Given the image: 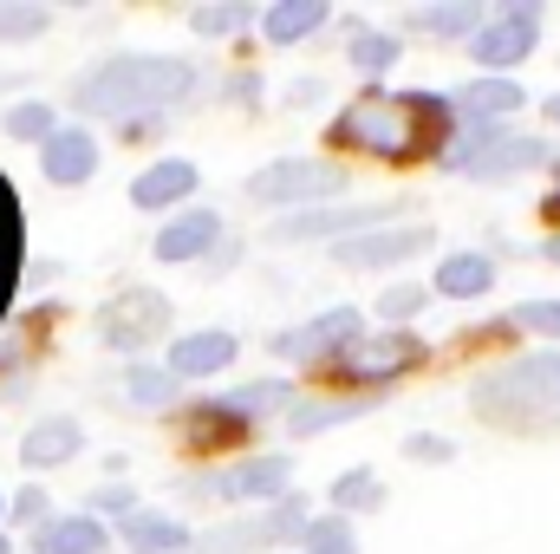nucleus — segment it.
<instances>
[{
	"label": "nucleus",
	"instance_id": "obj_29",
	"mask_svg": "<svg viewBox=\"0 0 560 554\" xmlns=\"http://www.w3.org/2000/svg\"><path fill=\"white\" fill-rule=\"evenodd\" d=\"M385 503H392V483H385V470H372V463H346V470L326 483V509L346 516V522H372Z\"/></svg>",
	"mask_w": 560,
	"mask_h": 554
},
{
	"label": "nucleus",
	"instance_id": "obj_24",
	"mask_svg": "<svg viewBox=\"0 0 560 554\" xmlns=\"http://www.w3.org/2000/svg\"><path fill=\"white\" fill-rule=\"evenodd\" d=\"M79 457H85V424L72 412H46L20 430V470H33V483H39V470H66Z\"/></svg>",
	"mask_w": 560,
	"mask_h": 554
},
{
	"label": "nucleus",
	"instance_id": "obj_39",
	"mask_svg": "<svg viewBox=\"0 0 560 554\" xmlns=\"http://www.w3.org/2000/svg\"><path fill=\"white\" fill-rule=\"evenodd\" d=\"M52 33V7L46 0H0V46H33Z\"/></svg>",
	"mask_w": 560,
	"mask_h": 554
},
{
	"label": "nucleus",
	"instance_id": "obj_17",
	"mask_svg": "<svg viewBox=\"0 0 560 554\" xmlns=\"http://www.w3.org/2000/svg\"><path fill=\"white\" fill-rule=\"evenodd\" d=\"M222 235H229V216L215 203H189V209H176L150 229V262L156 268H202Z\"/></svg>",
	"mask_w": 560,
	"mask_h": 554
},
{
	"label": "nucleus",
	"instance_id": "obj_46",
	"mask_svg": "<svg viewBox=\"0 0 560 554\" xmlns=\"http://www.w3.org/2000/svg\"><path fill=\"white\" fill-rule=\"evenodd\" d=\"M541 229H560V163L548 170V196H541Z\"/></svg>",
	"mask_w": 560,
	"mask_h": 554
},
{
	"label": "nucleus",
	"instance_id": "obj_11",
	"mask_svg": "<svg viewBox=\"0 0 560 554\" xmlns=\"http://www.w3.org/2000/svg\"><path fill=\"white\" fill-rule=\"evenodd\" d=\"M92 333L118 359H156V346H170V333H176V307L163 287H118L98 300Z\"/></svg>",
	"mask_w": 560,
	"mask_h": 554
},
{
	"label": "nucleus",
	"instance_id": "obj_15",
	"mask_svg": "<svg viewBox=\"0 0 560 554\" xmlns=\"http://www.w3.org/2000/svg\"><path fill=\"white\" fill-rule=\"evenodd\" d=\"M156 359L183 379V392H215L242 366V333L235 326H183V333H170V346Z\"/></svg>",
	"mask_w": 560,
	"mask_h": 554
},
{
	"label": "nucleus",
	"instance_id": "obj_40",
	"mask_svg": "<svg viewBox=\"0 0 560 554\" xmlns=\"http://www.w3.org/2000/svg\"><path fill=\"white\" fill-rule=\"evenodd\" d=\"M79 509H85V516H98L105 529H118L125 516H138V509H143V496H138V483H131V476H125V483H112V476H105V483H92V496H85Z\"/></svg>",
	"mask_w": 560,
	"mask_h": 554
},
{
	"label": "nucleus",
	"instance_id": "obj_36",
	"mask_svg": "<svg viewBox=\"0 0 560 554\" xmlns=\"http://www.w3.org/2000/svg\"><path fill=\"white\" fill-rule=\"evenodd\" d=\"M189 554H275V549L261 535V516H248V522H209V529H196Z\"/></svg>",
	"mask_w": 560,
	"mask_h": 554
},
{
	"label": "nucleus",
	"instance_id": "obj_34",
	"mask_svg": "<svg viewBox=\"0 0 560 554\" xmlns=\"http://www.w3.org/2000/svg\"><path fill=\"white\" fill-rule=\"evenodd\" d=\"M59 125H66V105H52V99H33V92H26V99H13V105L0 112V131H7L13 143H33V150L52 138Z\"/></svg>",
	"mask_w": 560,
	"mask_h": 554
},
{
	"label": "nucleus",
	"instance_id": "obj_13",
	"mask_svg": "<svg viewBox=\"0 0 560 554\" xmlns=\"http://www.w3.org/2000/svg\"><path fill=\"white\" fill-rule=\"evenodd\" d=\"M170 437H176V450H183L196 470H202V463H229V457L255 450V430L229 412L215 392H189V399H183V412L170 417Z\"/></svg>",
	"mask_w": 560,
	"mask_h": 554
},
{
	"label": "nucleus",
	"instance_id": "obj_21",
	"mask_svg": "<svg viewBox=\"0 0 560 554\" xmlns=\"http://www.w3.org/2000/svg\"><path fill=\"white\" fill-rule=\"evenodd\" d=\"M482 13H489V0H411V7H398V33H405V46H469V33L482 26Z\"/></svg>",
	"mask_w": 560,
	"mask_h": 554
},
{
	"label": "nucleus",
	"instance_id": "obj_33",
	"mask_svg": "<svg viewBox=\"0 0 560 554\" xmlns=\"http://www.w3.org/2000/svg\"><path fill=\"white\" fill-rule=\"evenodd\" d=\"M502 320H509L515 346H560V293H528Z\"/></svg>",
	"mask_w": 560,
	"mask_h": 554
},
{
	"label": "nucleus",
	"instance_id": "obj_16",
	"mask_svg": "<svg viewBox=\"0 0 560 554\" xmlns=\"http://www.w3.org/2000/svg\"><path fill=\"white\" fill-rule=\"evenodd\" d=\"M423 287H430V300H443V307H482V300H495V287H502V262H495L482 242H456V249H436V255H430Z\"/></svg>",
	"mask_w": 560,
	"mask_h": 554
},
{
	"label": "nucleus",
	"instance_id": "obj_4",
	"mask_svg": "<svg viewBox=\"0 0 560 554\" xmlns=\"http://www.w3.org/2000/svg\"><path fill=\"white\" fill-rule=\"evenodd\" d=\"M560 163V143L535 125H495V131H476V125H456L443 150H436V176L450 183H476V189H509V183H528V176H548Z\"/></svg>",
	"mask_w": 560,
	"mask_h": 554
},
{
	"label": "nucleus",
	"instance_id": "obj_49",
	"mask_svg": "<svg viewBox=\"0 0 560 554\" xmlns=\"http://www.w3.org/2000/svg\"><path fill=\"white\" fill-rule=\"evenodd\" d=\"M0 529H7V496H0Z\"/></svg>",
	"mask_w": 560,
	"mask_h": 554
},
{
	"label": "nucleus",
	"instance_id": "obj_47",
	"mask_svg": "<svg viewBox=\"0 0 560 554\" xmlns=\"http://www.w3.org/2000/svg\"><path fill=\"white\" fill-rule=\"evenodd\" d=\"M535 262L560 268V229H541V242H535Z\"/></svg>",
	"mask_w": 560,
	"mask_h": 554
},
{
	"label": "nucleus",
	"instance_id": "obj_22",
	"mask_svg": "<svg viewBox=\"0 0 560 554\" xmlns=\"http://www.w3.org/2000/svg\"><path fill=\"white\" fill-rule=\"evenodd\" d=\"M98 170H105V138L92 125H79V118H66L39 143V176L52 189H85V183H98Z\"/></svg>",
	"mask_w": 560,
	"mask_h": 554
},
{
	"label": "nucleus",
	"instance_id": "obj_5",
	"mask_svg": "<svg viewBox=\"0 0 560 554\" xmlns=\"http://www.w3.org/2000/svg\"><path fill=\"white\" fill-rule=\"evenodd\" d=\"M300 489V470H293V450H275V443H255L229 463H202V470H183L176 476V496L189 509H275L280 496Z\"/></svg>",
	"mask_w": 560,
	"mask_h": 554
},
{
	"label": "nucleus",
	"instance_id": "obj_3",
	"mask_svg": "<svg viewBox=\"0 0 560 554\" xmlns=\"http://www.w3.org/2000/svg\"><path fill=\"white\" fill-rule=\"evenodd\" d=\"M463 399L495 437H560V346H509L476 359Z\"/></svg>",
	"mask_w": 560,
	"mask_h": 554
},
{
	"label": "nucleus",
	"instance_id": "obj_26",
	"mask_svg": "<svg viewBox=\"0 0 560 554\" xmlns=\"http://www.w3.org/2000/svg\"><path fill=\"white\" fill-rule=\"evenodd\" d=\"M293 392H300V379H287V372H255V379L215 385V399L242 417L248 430H275L280 417H287V405H293Z\"/></svg>",
	"mask_w": 560,
	"mask_h": 554
},
{
	"label": "nucleus",
	"instance_id": "obj_38",
	"mask_svg": "<svg viewBox=\"0 0 560 554\" xmlns=\"http://www.w3.org/2000/svg\"><path fill=\"white\" fill-rule=\"evenodd\" d=\"M293 554H359V522H346L332 509H313V522L293 542Z\"/></svg>",
	"mask_w": 560,
	"mask_h": 554
},
{
	"label": "nucleus",
	"instance_id": "obj_12",
	"mask_svg": "<svg viewBox=\"0 0 560 554\" xmlns=\"http://www.w3.org/2000/svg\"><path fill=\"white\" fill-rule=\"evenodd\" d=\"M411 203L405 196H372V203H326V209H300V216H268V242L275 249H339L346 235H365V229H385V222H405Z\"/></svg>",
	"mask_w": 560,
	"mask_h": 554
},
{
	"label": "nucleus",
	"instance_id": "obj_9",
	"mask_svg": "<svg viewBox=\"0 0 560 554\" xmlns=\"http://www.w3.org/2000/svg\"><path fill=\"white\" fill-rule=\"evenodd\" d=\"M548 39V7L541 0H489L482 26L463 46V66L482 79H522V66L541 53Z\"/></svg>",
	"mask_w": 560,
	"mask_h": 554
},
{
	"label": "nucleus",
	"instance_id": "obj_19",
	"mask_svg": "<svg viewBox=\"0 0 560 554\" xmlns=\"http://www.w3.org/2000/svg\"><path fill=\"white\" fill-rule=\"evenodd\" d=\"M365 412H378V399H352V392H332V385H300L293 392V405L280 417L275 430L287 443H319V437H332V430H346V424H359Z\"/></svg>",
	"mask_w": 560,
	"mask_h": 554
},
{
	"label": "nucleus",
	"instance_id": "obj_42",
	"mask_svg": "<svg viewBox=\"0 0 560 554\" xmlns=\"http://www.w3.org/2000/svg\"><path fill=\"white\" fill-rule=\"evenodd\" d=\"M398 450H405V463H411V470H450V463L463 457V450H456V437H450V430H430V424L405 430V443H398Z\"/></svg>",
	"mask_w": 560,
	"mask_h": 554
},
{
	"label": "nucleus",
	"instance_id": "obj_35",
	"mask_svg": "<svg viewBox=\"0 0 560 554\" xmlns=\"http://www.w3.org/2000/svg\"><path fill=\"white\" fill-rule=\"evenodd\" d=\"M209 99L229 105V112H261V105H268V72H261L255 59H229V72L209 85Z\"/></svg>",
	"mask_w": 560,
	"mask_h": 554
},
{
	"label": "nucleus",
	"instance_id": "obj_2",
	"mask_svg": "<svg viewBox=\"0 0 560 554\" xmlns=\"http://www.w3.org/2000/svg\"><path fill=\"white\" fill-rule=\"evenodd\" d=\"M209 66L189 53H98L79 79H72V118L79 125H176L183 112L202 105L209 92Z\"/></svg>",
	"mask_w": 560,
	"mask_h": 554
},
{
	"label": "nucleus",
	"instance_id": "obj_43",
	"mask_svg": "<svg viewBox=\"0 0 560 554\" xmlns=\"http://www.w3.org/2000/svg\"><path fill=\"white\" fill-rule=\"evenodd\" d=\"M319 105H332V79L326 72H300V79H287L280 85V112H319Z\"/></svg>",
	"mask_w": 560,
	"mask_h": 554
},
{
	"label": "nucleus",
	"instance_id": "obj_1",
	"mask_svg": "<svg viewBox=\"0 0 560 554\" xmlns=\"http://www.w3.org/2000/svg\"><path fill=\"white\" fill-rule=\"evenodd\" d=\"M450 131H456L450 85H378V92H352L326 112L319 150L346 170H359V163L430 170Z\"/></svg>",
	"mask_w": 560,
	"mask_h": 554
},
{
	"label": "nucleus",
	"instance_id": "obj_45",
	"mask_svg": "<svg viewBox=\"0 0 560 554\" xmlns=\"http://www.w3.org/2000/svg\"><path fill=\"white\" fill-rule=\"evenodd\" d=\"M535 131H548V138L560 143V85H555V92H541V99H535Z\"/></svg>",
	"mask_w": 560,
	"mask_h": 554
},
{
	"label": "nucleus",
	"instance_id": "obj_30",
	"mask_svg": "<svg viewBox=\"0 0 560 554\" xmlns=\"http://www.w3.org/2000/svg\"><path fill=\"white\" fill-rule=\"evenodd\" d=\"M255 20H261V7H248V0H202V7L183 13V26H189L202 46H229V53L255 39Z\"/></svg>",
	"mask_w": 560,
	"mask_h": 554
},
{
	"label": "nucleus",
	"instance_id": "obj_37",
	"mask_svg": "<svg viewBox=\"0 0 560 554\" xmlns=\"http://www.w3.org/2000/svg\"><path fill=\"white\" fill-rule=\"evenodd\" d=\"M255 516H261L268 549H293V542L306 535V522H313V496H306V489H293V496H280L275 509H255Z\"/></svg>",
	"mask_w": 560,
	"mask_h": 554
},
{
	"label": "nucleus",
	"instance_id": "obj_28",
	"mask_svg": "<svg viewBox=\"0 0 560 554\" xmlns=\"http://www.w3.org/2000/svg\"><path fill=\"white\" fill-rule=\"evenodd\" d=\"M26 554H118V542H112V529H105L98 516H85V509H59L46 529L26 535Z\"/></svg>",
	"mask_w": 560,
	"mask_h": 554
},
{
	"label": "nucleus",
	"instance_id": "obj_23",
	"mask_svg": "<svg viewBox=\"0 0 560 554\" xmlns=\"http://www.w3.org/2000/svg\"><path fill=\"white\" fill-rule=\"evenodd\" d=\"M339 7L332 0H268L261 20H255V46L268 53H300V46H319L332 33Z\"/></svg>",
	"mask_w": 560,
	"mask_h": 554
},
{
	"label": "nucleus",
	"instance_id": "obj_6",
	"mask_svg": "<svg viewBox=\"0 0 560 554\" xmlns=\"http://www.w3.org/2000/svg\"><path fill=\"white\" fill-rule=\"evenodd\" d=\"M430 359H436V346H430L423 333L365 326V333L332 359V372L313 379V385H332V392H352V399H378V405H385L398 385H411L418 372H430Z\"/></svg>",
	"mask_w": 560,
	"mask_h": 554
},
{
	"label": "nucleus",
	"instance_id": "obj_27",
	"mask_svg": "<svg viewBox=\"0 0 560 554\" xmlns=\"http://www.w3.org/2000/svg\"><path fill=\"white\" fill-rule=\"evenodd\" d=\"M112 542H118L125 554H189V542H196V522H189V516H176V509L143 503L138 516H125V522L112 529Z\"/></svg>",
	"mask_w": 560,
	"mask_h": 554
},
{
	"label": "nucleus",
	"instance_id": "obj_44",
	"mask_svg": "<svg viewBox=\"0 0 560 554\" xmlns=\"http://www.w3.org/2000/svg\"><path fill=\"white\" fill-rule=\"evenodd\" d=\"M242 262H248V235H235V229H229V235L215 242V255H209L196 275H202V280H229L235 268H242Z\"/></svg>",
	"mask_w": 560,
	"mask_h": 554
},
{
	"label": "nucleus",
	"instance_id": "obj_18",
	"mask_svg": "<svg viewBox=\"0 0 560 554\" xmlns=\"http://www.w3.org/2000/svg\"><path fill=\"white\" fill-rule=\"evenodd\" d=\"M450 105H456V125L495 131V125H528L535 92H528L522 79H482V72H463V79L450 85Z\"/></svg>",
	"mask_w": 560,
	"mask_h": 554
},
{
	"label": "nucleus",
	"instance_id": "obj_10",
	"mask_svg": "<svg viewBox=\"0 0 560 554\" xmlns=\"http://www.w3.org/2000/svg\"><path fill=\"white\" fill-rule=\"evenodd\" d=\"M443 242H436V222L430 216H405V222H385V229H365V235H346L332 255L339 275H372L378 287L385 280H405L418 275V262H430Z\"/></svg>",
	"mask_w": 560,
	"mask_h": 554
},
{
	"label": "nucleus",
	"instance_id": "obj_8",
	"mask_svg": "<svg viewBox=\"0 0 560 554\" xmlns=\"http://www.w3.org/2000/svg\"><path fill=\"white\" fill-rule=\"evenodd\" d=\"M372 326V313L365 307H352V300H332V307H319V313H300V320H287V326H275L268 339H261V353L275 359V372H287V379H326L332 372V359L359 339Z\"/></svg>",
	"mask_w": 560,
	"mask_h": 554
},
{
	"label": "nucleus",
	"instance_id": "obj_20",
	"mask_svg": "<svg viewBox=\"0 0 560 554\" xmlns=\"http://www.w3.org/2000/svg\"><path fill=\"white\" fill-rule=\"evenodd\" d=\"M202 196V163L196 157H176V150H163V157H150L138 176H131V209L143 216H176V209H189Z\"/></svg>",
	"mask_w": 560,
	"mask_h": 554
},
{
	"label": "nucleus",
	"instance_id": "obj_14",
	"mask_svg": "<svg viewBox=\"0 0 560 554\" xmlns=\"http://www.w3.org/2000/svg\"><path fill=\"white\" fill-rule=\"evenodd\" d=\"M332 33H339V46H346V72L359 79V92L392 85V79H398V66L411 59L405 33H398L392 20H372V13H339V20H332Z\"/></svg>",
	"mask_w": 560,
	"mask_h": 554
},
{
	"label": "nucleus",
	"instance_id": "obj_32",
	"mask_svg": "<svg viewBox=\"0 0 560 554\" xmlns=\"http://www.w3.org/2000/svg\"><path fill=\"white\" fill-rule=\"evenodd\" d=\"M430 307H436V300H430L423 275H405V280H385V287H378V300H372L365 313H372V326H398V333H418Z\"/></svg>",
	"mask_w": 560,
	"mask_h": 554
},
{
	"label": "nucleus",
	"instance_id": "obj_48",
	"mask_svg": "<svg viewBox=\"0 0 560 554\" xmlns=\"http://www.w3.org/2000/svg\"><path fill=\"white\" fill-rule=\"evenodd\" d=\"M0 554H13V535H7V529H0Z\"/></svg>",
	"mask_w": 560,
	"mask_h": 554
},
{
	"label": "nucleus",
	"instance_id": "obj_31",
	"mask_svg": "<svg viewBox=\"0 0 560 554\" xmlns=\"http://www.w3.org/2000/svg\"><path fill=\"white\" fill-rule=\"evenodd\" d=\"M20 275H26V222H20V196L0 176V326H7V307L20 293Z\"/></svg>",
	"mask_w": 560,
	"mask_h": 554
},
{
	"label": "nucleus",
	"instance_id": "obj_25",
	"mask_svg": "<svg viewBox=\"0 0 560 554\" xmlns=\"http://www.w3.org/2000/svg\"><path fill=\"white\" fill-rule=\"evenodd\" d=\"M112 392H118V399H125L138 417H163V424L183 412V399H189V392H183V379H176L163 359H125Z\"/></svg>",
	"mask_w": 560,
	"mask_h": 554
},
{
	"label": "nucleus",
	"instance_id": "obj_7",
	"mask_svg": "<svg viewBox=\"0 0 560 554\" xmlns=\"http://www.w3.org/2000/svg\"><path fill=\"white\" fill-rule=\"evenodd\" d=\"M242 196L268 216H300V209H326L352 196V170L332 163L326 150H280L268 163H255L242 176Z\"/></svg>",
	"mask_w": 560,
	"mask_h": 554
},
{
	"label": "nucleus",
	"instance_id": "obj_41",
	"mask_svg": "<svg viewBox=\"0 0 560 554\" xmlns=\"http://www.w3.org/2000/svg\"><path fill=\"white\" fill-rule=\"evenodd\" d=\"M52 516H59V509H52V489H46V483H33V476H26V483L7 496V529H20V535L46 529Z\"/></svg>",
	"mask_w": 560,
	"mask_h": 554
}]
</instances>
